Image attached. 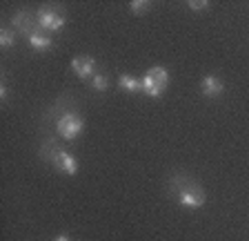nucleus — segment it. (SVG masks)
Returning <instances> with one entry per match:
<instances>
[{
  "mask_svg": "<svg viewBox=\"0 0 249 241\" xmlns=\"http://www.w3.org/2000/svg\"><path fill=\"white\" fill-rule=\"evenodd\" d=\"M14 42H16V32L14 29H2V32H0V45H2V49L14 47Z\"/></svg>",
  "mask_w": 249,
  "mask_h": 241,
  "instance_id": "10",
  "label": "nucleus"
},
{
  "mask_svg": "<svg viewBox=\"0 0 249 241\" xmlns=\"http://www.w3.org/2000/svg\"><path fill=\"white\" fill-rule=\"evenodd\" d=\"M171 192H174V197H176V201L182 205V208H202L205 205V192H202V188L198 183H194L192 179L187 177H174V181H171Z\"/></svg>",
  "mask_w": 249,
  "mask_h": 241,
  "instance_id": "1",
  "label": "nucleus"
},
{
  "mask_svg": "<svg viewBox=\"0 0 249 241\" xmlns=\"http://www.w3.org/2000/svg\"><path fill=\"white\" fill-rule=\"evenodd\" d=\"M118 87L124 92H142V80L131 76V74H123L118 79Z\"/></svg>",
  "mask_w": 249,
  "mask_h": 241,
  "instance_id": "9",
  "label": "nucleus"
},
{
  "mask_svg": "<svg viewBox=\"0 0 249 241\" xmlns=\"http://www.w3.org/2000/svg\"><path fill=\"white\" fill-rule=\"evenodd\" d=\"M187 5L192 7L194 11H205V9H207V7H209V2H207V0H200V2H196V0H189Z\"/></svg>",
  "mask_w": 249,
  "mask_h": 241,
  "instance_id": "13",
  "label": "nucleus"
},
{
  "mask_svg": "<svg viewBox=\"0 0 249 241\" xmlns=\"http://www.w3.org/2000/svg\"><path fill=\"white\" fill-rule=\"evenodd\" d=\"M7 94H9V92H7V85L2 83V85H0V99L7 100Z\"/></svg>",
  "mask_w": 249,
  "mask_h": 241,
  "instance_id": "14",
  "label": "nucleus"
},
{
  "mask_svg": "<svg viewBox=\"0 0 249 241\" xmlns=\"http://www.w3.org/2000/svg\"><path fill=\"white\" fill-rule=\"evenodd\" d=\"M83 127H85L83 119H80L78 114H73V112H67V114H62L60 119H58V123H56L58 134H60L62 139H67V141H73L76 137H80Z\"/></svg>",
  "mask_w": 249,
  "mask_h": 241,
  "instance_id": "3",
  "label": "nucleus"
},
{
  "mask_svg": "<svg viewBox=\"0 0 249 241\" xmlns=\"http://www.w3.org/2000/svg\"><path fill=\"white\" fill-rule=\"evenodd\" d=\"M91 87H93V89H98V92H105V89L109 87V80L105 79L103 74H96V76L91 79Z\"/></svg>",
  "mask_w": 249,
  "mask_h": 241,
  "instance_id": "12",
  "label": "nucleus"
},
{
  "mask_svg": "<svg viewBox=\"0 0 249 241\" xmlns=\"http://www.w3.org/2000/svg\"><path fill=\"white\" fill-rule=\"evenodd\" d=\"M71 69L76 72L78 79H93L96 76V60H93L91 56H78L71 60Z\"/></svg>",
  "mask_w": 249,
  "mask_h": 241,
  "instance_id": "5",
  "label": "nucleus"
},
{
  "mask_svg": "<svg viewBox=\"0 0 249 241\" xmlns=\"http://www.w3.org/2000/svg\"><path fill=\"white\" fill-rule=\"evenodd\" d=\"M29 45H31V49H36V52H47V49H52V45H53V40L47 34H40L36 29V32H31L29 36Z\"/></svg>",
  "mask_w": 249,
  "mask_h": 241,
  "instance_id": "7",
  "label": "nucleus"
},
{
  "mask_svg": "<svg viewBox=\"0 0 249 241\" xmlns=\"http://www.w3.org/2000/svg\"><path fill=\"white\" fill-rule=\"evenodd\" d=\"M42 157L52 163L56 170H60L62 174H69V177H73V174L78 172V161L67 152V150H62V147H58V145L47 143L45 150H42Z\"/></svg>",
  "mask_w": 249,
  "mask_h": 241,
  "instance_id": "2",
  "label": "nucleus"
},
{
  "mask_svg": "<svg viewBox=\"0 0 249 241\" xmlns=\"http://www.w3.org/2000/svg\"><path fill=\"white\" fill-rule=\"evenodd\" d=\"M36 25L47 32H60L65 27V16L53 9H38L36 14Z\"/></svg>",
  "mask_w": 249,
  "mask_h": 241,
  "instance_id": "4",
  "label": "nucleus"
},
{
  "mask_svg": "<svg viewBox=\"0 0 249 241\" xmlns=\"http://www.w3.org/2000/svg\"><path fill=\"white\" fill-rule=\"evenodd\" d=\"M129 9L136 16H142V14L149 11V2H145V0H134V2H129Z\"/></svg>",
  "mask_w": 249,
  "mask_h": 241,
  "instance_id": "11",
  "label": "nucleus"
},
{
  "mask_svg": "<svg viewBox=\"0 0 249 241\" xmlns=\"http://www.w3.org/2000/svg\"><path fill=\"white\" fill-rule=\"evenodd\" d=\"M53 241H71V239H69L67 235H58V237H56V239H53Z\"/></svg>",
  "mask_w": 249,
  "mask_h": 241,
  "instance_id": "15",
  "label": "nucleus"
},
{
  "mask_svg": "<svg viewBox=\"0 0 249 241\" xmlns=\"http://www.w3.org/2000/svg\"><path fill=\"white\" fill-rule=\"evenodd\" d=\"M200 89H202V94L209 96V99H213V96H220L223 94V80L218 79V76H212V74H207L205 79L200 80Z\"/></svg>",
  "mask_w": 249,
  "mask_h": 241,
  "instance_id": "6",
  "label": "nucleus"
},
{
  "mask_svg": "<svg viewBox=\"0 0 249 241\" xmlns=\"http://www.w3.org/2000/svg\"><path fill=\"white\" fill-rule=\"evenodd\" d=\"M147 76H149L151 83H156L162 92H165L167 85H169V72H167L165 67H151L149 72H147Z\"/></svg>",
  "mask_w": 249,
  "mask_h": 241,
  "instance_id": "8",
  "label": "nucleus"
}]
</instances>
